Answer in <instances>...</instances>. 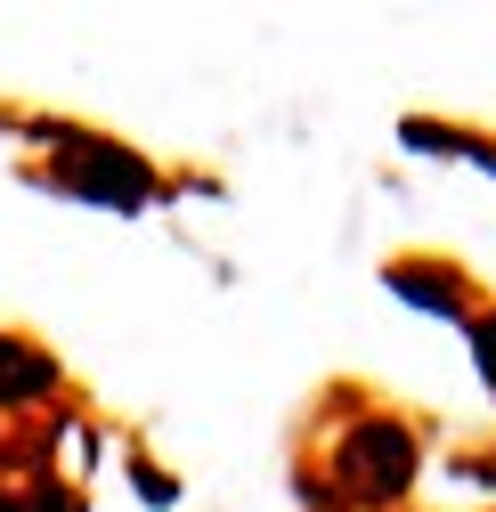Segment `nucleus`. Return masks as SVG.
<instances>
[{
    "label": "nucleus",
    "instance_id": "nucleus-5",
    "mask_svg": "<svg viewBox=\"0 0 496 512\" xmlns=\"http://www.w3.org/2000/svg\"><path fill=\"white\" fill-rule=\"evenodd\" d=\"M472 350H480V374L496 382V317H480V326H472Z\"/></svg>",
    "mask_w": 496,
    "mask_h": 512
},
{
    "label": "nucleus",
    "instance_id": "nucleus-1",
    "mask_svg": "<svg viewBox=\"0 0 496 512\" xmlns=\"http://www.w3.org/2000/svg\"><path fill=\"white\" fill-rule=\"evenodd\" d=\"M342 480H350V496H366V504H391V496H407V480H415V431L407 423H358L350 439H342Z\"/></svg>",
    "mask_w": 496,
    "mask_h": 512
},
{
    "label": "nucleus",
    "instance_id": "nucleus-6",
    "mask_svg": "<svg viewBox=\"0 0 496 512\" xmlns=\"http://www.w3.org/2000/svg\"><path fill=\"white\" fill-rule=\"evenodd\" d=\"M0 512H17V496H0Z\"/></svg>",
    "mask_w": 496,
    "mask_h": 512
},
{
    "label": "nucleus",
    "instance_id": "nucleus-2",
    "mask_svg": "<svg viewBox=\"0 0 496 512\" xmlns=\"http://www.w3.org/2000/svg\"><path fill=\"white\" fill-rule=\"evenodd\" d=\"M66 187H82V196H98V204H147V163L139 155H122V147H106V139H74L66 147Z\"/></svg>",
    "mask_w": 496,
    "mask_h": 512
},
{
    "label": "nucleus",
    "instance_id": "nucleus-4",
    "mask_svg": "<svg viewBox=\"0 0 496 512\" xmlns=\"http://www.w3.org/2000/svg\"><path fill=\"white\" fill-rule=\"evenodd\" d=\"M391 285L407 301H423V309H456V269H440V261H399Z\"/></svg>",
    "mask_w": 496,
    "mask_h": 512
},
{
    "label": "nucleus",
    "instance_id": "nucleus-3",
    "mask_svg": "<svg viewBox=\"0 0 496 512\" xmlns=\"http://www.w3.org/2000/svg\"><path fill=\"white\" fill-rule=\"evenodd\" d=\"M57 382V366L41 358V350H25V342H0V407H17V399H41Z\"/></svg>",
    "mask_w": 496,
    "mask_h": 512
}]
</instances>
